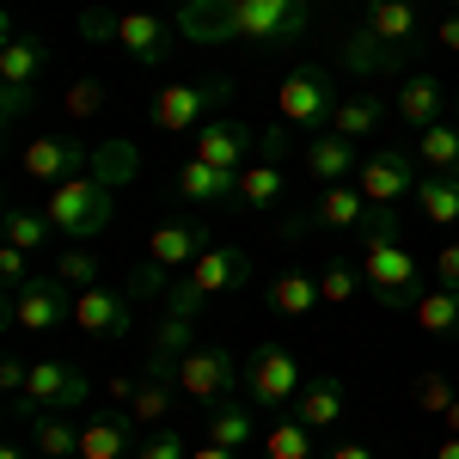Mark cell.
Instances as JSON below:
<instances>
[{
	"label": "cell",
	"instance_id": "1",
	"mask_svg": "<svg viewBox=\"0 0 459 459\" xmlns=\"http://www.w3.org/2000/svg\"><path fill=\"white\" fill-rule=\"evenodd\" d=\"M172 25L184 43H251V49H288L313 31L307 0H178Z\"/></svg>",
	"mask_w": 459,
	"mask_h": 459
},
{
	"label": "cell",
	"instance_id": "2",
	"mask_svg": "<svg viewBox=\"0 0 459 459\" xmlns=\"http://www.w3.org/2000/svg\"><path fill=\"white\" fill-rule=\"evenodd\" d=\"M142 166V153L123 142L99 147V166L92 172L68 178V184H49V203H43V214H49V227L56 233H68L74 246H86L92 233H105L110 227V209H117V196H110V184L123 172H135Z\"/></svg>",
	"mask_w": 459,
	"mask_h": 459
},
{
	"label": "cell",
	"instance_id": "3",
	"mask_svg": "<svg viewBox=\"0 0 459 459\" xmlns=\"http://www.w3.org/2000/svg\"><path fill=\"white\" fill-rule=\"evenodd\" d=\"M417 43H423V6L417 0H368L361 6V25L343 37V62L355 74L398 68Z\"/></svg>",
	"mask_w": 459,
	"mask_h": 459
},
{
	"label": "cell",
	"instance_id": "4",
	"mask_svg": "<svg viewBox=\"0 0 459 459\" xmlns=\"http://www.w3.org/2000/svg\"><path fill=\"white\" fill-rule=\"evenodd\" d=\"M80 37L86 43H117L123 56H135L142 68H166L178 56V25L153 19V13H110V6H86L80 13Z\"/></svg>",
	"mask_w": 459,
	"mask_h": 459
},
{
	"label": "cell",
	"instance_id": "5",
	"mask_svg": "<svg viewBox=\"0 0 459 459\" xmlns=\"http://www.w3.org/2000/svg\"><path fill=\"white\" fill-rule=\"evenodd\" d=\"M361 282L368 294L380 300V307H417V294H423V264L411 257V251L398 246V233H361Z\"/></svg>",
	"mask_w": 459,
	"mask_h": 459
},
{
	"label": "cell",
	"instance_id": "6",
	"mask_svg": "<svg viewBox=\"0 0 459 459\" xmlns=\"http://www.w3.org/2000/svg\"><path fill=\"white\" fill-rule=\"evenodd\" d=\"M233 105V80L227 74H209V80H172V86H160L153 92V105H147V123L153 129H166V135H196L209 117Z\"/></svg>",
	"mask_w": 459,
	"mask_h": 459
},
{
	"label": "cell",
	"instance_id": "7",
	"mask_svg": "<svg viewBox=\"0 0 459 459\" xmlns=\"http://www.w3.org/2000/svg\"><path fill=\"white\" fill-rule=\"evenodd\" d=\"M239 282H251V257L239 246H209L184 276L172 282V294H166V313H178V318H196L203 307H209L214 294H227V288H239Z\"/></svg>",
	"mask_w": 459,
	"mask_h": 459
},
{
	"label": "cell",
	"instance_id": "8",
	"mask_svg": "<svg viewBox=\"0 0 459 459\" xmlns=\"http://www.w3.org/2000/svg\"><path fill=\"white\" fill-rule=\"evenodd\" d=\"M86 398H92L86 368H74V361H62V355H49V361H31V380H25V392L6 404V417H13V423H37L43 411L74 417Z\"/></svg>",
	"mask_w": 459,
	"mask_h": 459
},
{
	"label": "cell",
	"instance_id": "9",
	"mask_svg": "<svg viewBox=\"0 0 459 459\" xmlns=\"http://www.w3.org/2000/svg\"><path fill=\"white\" fill-rule=\"evenodd\" d=\"M239 386L257 411H288L300 386H307V374H300V355L282 350V343H257L246 355V374H239Z\"/></svg>",
	"mask_w": 459,
	"mask_h": 459
},
{
	"label": "cell",
	"instance_id": "10",
	"mask_svg": "<svg viewBox=\"0 0 459 459\" xmlns=\"http://www.w3.org/2000/svg\"><path fill=\"white\" fill-rule=\"evenodd\" d=\"M49 68V49L37 43V37H25V31H13L6 25V43H0V117L6 123H19L25 117V105H31V92H37V74Z\"/></svg>",
	"mask_w": 459,
	"mask_h": 459
},
{
	"label": "cell",
	"instance_id": "11",
	"mask_svg": "<svg viewBox=\"0 0 459 459\" xmlns=\"http://www.w3.org/2000/svg\"><path fill=\"white\" fill-rule=\"evenodd\" d=\"M355 190L368 196V209H398L404 196H417V147H380L361 160Z\"/></svg>",
	"mask_w": 459,
	"mask_h": 459
},
{
	"label": "cell",
	"instance_id": "12",
	"mask_svg": "<svg viewBox=\"0 0 459 459\" xmlns=\"http://www.w3.org/2000/svg\"><path fill=\"white\" fill-rule=\"evenodd\" d=\"M239 374H246V361H233V350L196 343V350L178 361V392L196 398V404H221V398H233V380Z\"/></svg>",
	"mask_w": 459,
	"mask_h": 459
},
{
	"label": "cell",
	"instance_id": "13",
	"mask_svg": "<svg viewBox=\"0 0 459 459\" xmlns=\"http://www.w3.org/2000/svg\"><path fill=\"white\" fill-rule=\"evenodd\" d=\"M282 153H288V135H282V129H264L257 160L239 172V196H233V209H239V214H270L276 203H282V190H288Z\"/></svg>",
	"mask_w": 459,
	"mask_h": 459
},
{
	"label": "cell",
	"instance_id": "14",
	"mask_svg": "<svg viewBox=\"0 0 459 459\" xmlns=\"http://www.w3.org/2000/svg\"><path fill=\"white\" fill-rule=\"evenodd\" d=\"M6 331H56V325H68L74 318V300H68V282L62 276H31V282L19 288V294H6Z\"/></svg>",
	"mask_w": 459,
	"mask_h": 459
},
{
	"label": "cell",
	"instance_id": "15",
	"mask_svg": "<svg viewBox=\"0 0 459 459\" xmlns=\"http://www.w3.org/2000/svg\"><path fill=\"white\" fill-rule=\"evenodd\" d=\"M282 123L294 129H331V110L343 105L337 99V86H331V68H294L282 80Z\"/></svg>",
	"mask_w": 459,
	"mask_h": 459
},
{
	"label": "cell",
	"instance_id": "16",
	"mask_svg": "<svg viewBox=\"0 0 459 459\" xmlns=\"http://www.w3.org/2000/svg\"><path fill=\"white\" fill-rule=\"evenodd\" d=\"M257 147H264V135H257L251 123H239V117H209V123L190 135V153L209 160V166H221V172H246L251 160H257Z\"/></svg>",
	"mask_w": 459,
	"mask_h": 459
},
{
	"label": "cell",
	"instance_id": "17",
	"mask_svg": "<svg viewBox=\"0 0 459 459\" xmlns=\"http://www.w3.org/2000/svg\"><path fill=\"white\" fill-rule=\"evenodd\" d=\"M74 325L86 331V337H99V343H117V337H129L135 331V300H129V288H80L74 294Z\"/></svg>",
	"mask_w": 459,
	"mask_h": 459
},
{
	"label": "cell",
	"instance_id": "18",
	"mask_svg": "<svg viewBox=\"0 0 459 459\" xmlns=\"http://www.w3.org/2000/svg\"><path fill=\"white\" fill-rule=\"evenodd\" d=\"M92 166H99V147H86L80 135H37L25 147V178H37V184H68Z\"/></svg>",
	"mask_w": 459,
	"mask_h": 459
},
{
	"label": "cell",
	"instance_id": "19",
	"mask_svg": "<svg viewBox=\"0 0 459 459\" xmlns=\"http://www.w3.org/2000/svg\"><path fill=\"white\" fill-rule=\"evenodd\" d=\"M142 447V423L129 404H110V411H92L80 423V459H129Z\"/></svg>",
	"mask_w": 459,
	"mask_h": 459
},
{
	"label": "cell",
	"instance_id": "20",
	"mask_svg": "<svg viewBox=\"0 0 459 459\" xmlns=\"http://www.w3.org/2000/svg\"><path fill=\"white\" fill-rule=\"evenodd\" d=\"M209 233L214 227H203V221H160V227L147 233V264H160L166 276H184V270L214 246Z\"/></svg>",
	"mask_w": 459,
	"mask_h": 459
},
{
	"label": "cell",
	"instance_id": "21",
	"mask_svg": "<svg viewBox=\"0 0 459 459\" xmlns=\"http://www.w3.org/2000/svg\"><path fill=\"white\" fill-rule=\"evenodd\" d=\"M441 105H447V92H441V80H435V74H411V80L398 86V99H392L398 123H404L411 135L435 129V123H441Z\"/></svg>",
	"mask_w": 459,
	"mask_h": 459
},
{
	"label": "cell",
	"instance_id": "22",
	"mask_svg": "<svg viewBox=\"0 0 459 459\" xmlns=\"http://www.w3.org/2000/svg\"><path fill=\"white\" fill-rule=\"evenodd\" d=\"M178 196H184V203H209V209H221V203L239 196V172H221V166H209V160L184 153V166H178Z\"/></svg>",
	"mask_w": 459,
	"mask_h": 459
},
{
	"label": "cell",
	"instance_id": "23",
	"mask_svg": "<svg viewBox=\"0 0 459 459\" xmlns=\"http://www.w3.org/2000/svg\"><path fill=\"white\" fill-rule=\"evenodd\" d=\"M307 172H313V184H355V172H361V153H355L350 135H313L307 142Z\"/></svg>",
	"mask_w": 459,
	"mask_h": 459
},
{
	"label": "cell",
	"instance_id": "24",
	"mask_svg": "<svg viewBox=\"0 0 459 459\" xmlns=\"http://www.w3.org/2000/svg\"><path fill=\"white\" fill-rule=\"evenodd\" d=\"M343 411H350V392H343V380H337V374L307 380V386H300V398H294V417H300L307 429H337V423H343Z\"/></svg>",
	"mask_w": 459,
	"mask_h": 459
},
{
	"label": "cell",
	"instance_id": "25",
	"mask_svg": "<svg viewBox=\"0 0 459 459\" xmlns=\"http://www.w3.org/2000/svg\"><path fill=\"white\" fill-rule=\"evenodd\" d=\"M368 196L355 190V184H325L318 190V203H313V221L318 227H331V233H361L368 227Z\"/></svg>",
	"mask_w": 459,
	"mask_h": 459
},
{
	"label": "cell",
	"instance_id": "26",
	"mask_svg": "<svg viewBox=\"0 0 459 459\" xmlns=\"http://www.w3.org/2000/svg\"><path fill=\"white\" fill-rule=\"evenodd\" d=\"M203 435H209L214 447H251V441H264V429H257V417H251V398L239 404V398H221V404H209V423H203Z\"/></svg>",
	"mask_w": 459,
	"mask_h": 459
},
{
	"label": "cell",
	"instance_id": "27",
	"mask_svg": "<svg viewBox=\"0 0 459 459\" xmlns=\"http://www.w3.org/2000/svg\"><path fill=\"white\" fill-rule=\"evenodd\" d=\"M184 398L178 392V374H160V368H142V386H135V398H129V411H135V423L147 429H166V417H172V404Z\"/></svg>",
	"mask_w": 459,
	"mask_h": 459
},
{
	"label": "cell",
	"instance_id": "28",
	"mask_svg": "<svg viewBox=\"0 0 459 459\" xmlns=\"http://www.w3.org/2000/svg\"><path fill=\"white\" fill-rule=\"evenodd\" d=\"M196 350V318H178L166 313L153 325V343H147V368H160V374H178V361Z\"/></svg>",
	"mask_w": 459,
	"mask_h": 459
},
{
	"label": "cell",
	"instance_id": "29",
	"mask_svg": "<svg viewBox=\"0 0 459 459\" xmlns=\"http://www.w3.org/2000/svg\"><path fill=\"white\" fill-rule=\"evenodd\" d=\"M264 307L276 318H313L318 307V276H307V270H282L276 282L264 288Z\"/></svg>",
	"mask_w": 459,
	"mask_h": 459
},
{
	"label": "cell",
	"instance_id": "30",
	"mask_svg": "<svg viewBox=\"0 0 459 459\" xmlns=\"http://www.w3.org/2000/svg\"><path fill=\"white\" fill-rule=\"evenodd\" d=\"M417 214L429 227H459V178H441V172H423L417 178Z\"/></svg>",
	"mask_w": 459,
	"mask_h": 459
},
{
	"label": "cell",
	"instance_id": "31",
	"mask_svg": "<svg viewBox=\"0 0 459 459\" xmlns=\"http://www.w3.org/2000/svg\"><path fill=\"white\" fill-rule=\"evenodd\" d=\"M380 123H386L380 92H350L343 105L331 110V135H350V142H361V135H380Z\"/></svg>",
	"mask_w": 459,
	"mask_h": 459
},
{
	"label": "cell",
	"instance_id": "32",
	"mask_svg": "<svg viewBox=\"0 0 459 459\" xmlns=\"http://www.w3.org/2000/svg\"><path fill=\"white\" fill-rule=\"evenodd\" d=\"M31 447L37 459H80V423L62 417V411H43L31 423Z\"/></svg>",
	"mask_w": 459,
	"mask_h": 459
},
{
	"label": "cell",
	"instance_id": "33",
	"mask_svg": "<svg viewBox=\"0 0 459 459\" xmlns=\"http://www.w3.org/2000/svg\"><path fill=\"white\" fill-rule=\"evenodd\" d=\"M411 313H417V325H423L429 337H441V343H454V337H459V294H454V288H423Z\"/></svg>",
	"mask_w": 459,
	"mask_h": 459
},
{
	"label": "cell",
	"instance_id": "34",
	"mask_svg": "<svg viewBox=\"0 0 459 459\" xmlns=\"http://www.w3.org/2000/svg\"><path fill=\"white\" fill-rule=\"evenodd\" d=\"M417 160L441 178H459V123H435L417 135Z\"/></svg>",
	"mask_w": 459,
	"mask_h": 459
},
{
	"label": "cell",
	"instance_id": "35",
	"mask_svg": "<svg viewBox=\"0 0 459 459\" xmlns=\"http://www.w3.org/2000/svg\"><path fill=\"white\" fill-rule=\"evenodd\" d=\"M0 233H6V246H19V251H43L49 246V239H56V227H49V214H31V209H19V203H13V209L0 214Z\"/></svg>",
	"mask_w": 459,
	"mask_h": 459
},
{
	"label": "cell",
	"instance_id": "36",
	"mask_svg": "<svg viewBox=\"0 0 459 459\" xmlns=\"http://www.w3.org/2000/svg\"><path fill=\"white\" fill-rule=\"evenodd\" d=\"M264 459H313V429L300 417H276L264 429Z\"/></svg>",
	"mask_w": 459,
	"mask_h": 459
},
{
	"label": "cell",
	"instance_id": "37",
	"mask_svg": "<svg viewBox=\"0 0 459 459\" xmlns=\"http://www.w3.org/2000/svg\"><path fill=\"white\" fill-rule=\"evenodd\" d=\"M411 404H417V411H429V417H447V411L459 404V392H454V380H447V374H435V368H429V374H417V380H411Z\"/></svg>",
	"mask_w": 459,
	"mask_h": 459
},
{
	"label": "cell",
	"instance_id": "38",
	"mask_svg": "<svg viewBox=\"0 0 459 459\" xmlns=\"http://www.w3.org/2000/svg\"><path fill=\"white\" fill-rule=\"evenodd\" d=\"M361 288H368V282H361L355 264H337V257H331V264L318 270V300H331V307H350Z\"/></svg>",
	"mask_w": 459,
	"mask_h": 459
},
{
	"label": "cell",
	"instance_id": "39",
	"mask_svg": "<svg viewBox=\"0 0 459 459\" xmlns=\"http://www.w3.org/2000/svg\"><path fill=\"white\" fill-rule=\"evenodd\" d=\"M56 276H62L68 288H99V257H92L86 246H68L62 257H56Z\"/></svg>",
	"mask_w": 459,
	"mask_h": 459
},
{
	"label": "cell",
	"instance_id": "40",
	"mask_svg": "<svg viewBox=\"0 0 459 459\" xmlns=\"http://www.w3.org/2000/svg\"><path fill=\"white\" fill-rule=\"evenodd\" d=\"M135 459H190V447H184L178 429H147L142 447H135Z\"/></svg>",
	"mask_w": 459,
	"mask_h": 459
},
{
	"label": "cell",
	"instance_id": "41",
	"mask_svg": "<svg viewBox=\"0 0 459 459\" xmlns=\"http://www.w3.org/2000/svg\"><path fill=\"white\" fill-rule=\"evenodd\" d=\"M62 110H68V117H99V110H105V80H74Z\"/></svg>",
	"mask_w": 459,
	"mask_h": 459
},
{
	"label": "cell",
	"instance_id": "42",
	"mask_svg": "<svg viewBox=\"0 0 459 459\" xmlns=\"http://www.w3.org/2000/svg\"><path fill=\"white\" fill-rule=\"evenodd\" d=\"M25 282H31V251H19V246H6V239H0V288H6V294H19Z\"/></svg>",
	"mask_w": 459,
	"mask_h": 459
},
{
	"label": "cell",
	"instance_id": "43",
	"mask_svg": "<svg viewBox=\"0 0 459 459\" xmlns=\"http://www.w3.org/2000/svg\"><path fill=\"white\" fill-rule=\"evenodd\" d=\"M435 282L459 294V239H447V246L435 251Z\"/></svg>",
	"mask_w": 459,
	"mask_h": 459
},
{
	"label": "cell",
	"instance_id": "44",
	"mask_svg": "<svg viewBox=\"0 0 459 459\" xmlns=\"http://www.w3.org/2000/svg\"><path fill=\"white\" fill-rule=\"evenodd\" d=\"M25 380H31V361L6 355V361H0V392H6V398H19V392H25Z\"/></svg>",
	"mask_w": 459,
	"mask_h": 459
},
{
	"label": "cell",
	"instance_id": "45",
	"mask_svg": "<svg viewBox=\"0 0 459 459\" xmlns=\"http://www.w3.org/2000/svg\"><path fill=\"white\" fill-rule=\"evenodd\" d=\"M435 43H441V49H459V6L441 19V25H435Z\"/></svg>",
	"mask_w": 459,
	"mask_h": 459
},
{
	"label": "cell",
	"instance_id": "46",
	"mask_svg": "<svg viewBox=\"0 0 459 459\" xmlns=\"http://www.w3.org/2000/svg\"><path fill=\"white\" fill-rule=\"evenodd\" d=\"M325 459H380V454H374L368 441H337V447H331Z\"/></svg>",
	"mask_w": 459,
	"mask_h": 459
},
{
	"label": "cell",
	"instance_id": "47",
	"mask_svg": "<svg viewBox=\"0 0 459 459\" xmlns=\"http://www.w3.org/2000/svg\"><path fill=\"white\" fill-rule=\"evenodd\" d=\"M190 459H239L233 447H214V441H203V447H190Z\"/></svg>",
	"mask_w": 459,
	"mask_h": 459
},
{
	"label": "cell",
	"instance_id": "48",
	"mask_svg": "<svg viewBox=\"0 0 459 459\" xmlns=\"http://www.w3.org/2000/svg\"><path fill=\"white\" fill-rule=\"evenodd\" d=\"M0 459H37V447H31V441H6V447H0Z\"/></svg>",
	"mask_w": 459,
	"mask_h": 459
},
{
	"label": "cell",
	"instance_id": "49",
	"mask_svg": "<svg viewBox=\"0 0 459 459\" xmlns=\"http://www.w3.org/2000/svg\"><path fill=\"white\" fill-rule=\"evenodd\" d=\"M435 459H459V435H441L435 441Z\"/></svg>",
	"mask_w": 459,
	"mask_h": 459
},
{
	"label": "cell",
	"instance_id": "50",
	"mask_svg": "<svg viewBox=\"0 0 459 459\" xmlns=\"http://www.w3.org/2000/svg\"><path fill=\"white\" fill-rule=\"evenodd\" d=\"M441 429H447V435H459V404L447 411V417H441Z\"/></svg>",
	"mask_w": 459,
	"mask_h": 459
},
{
	"label": "cell",
	"instance_id": "51",
	"mask_svg": "<svg viewBox=\"0 0 459 459\" xmlns=\"http://www.w3.org/2000/svg\"><path fill=\"white\" fill-rule=\"evenodd\" d=\"M454 6H459V0H454Z\"/></svg>",
	"mask_w": 459,
	"mask_h": 459
}]
</instances>
